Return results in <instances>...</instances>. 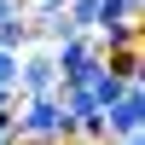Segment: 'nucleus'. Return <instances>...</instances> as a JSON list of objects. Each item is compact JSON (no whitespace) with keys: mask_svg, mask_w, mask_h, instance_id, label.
<instances>
[{"mask_svg":"<svg viewBox=\"0 0 145 145\" xmlns=\"http://www.w3.org/2000/svg\"><path fill=\"white\" fill-rule=\"evenodd\" d=\"M18 139H76V116L58 105V93H23L12 110Z\"/></svg>","mask_w":145,"mask_h":145,"instance_id":"nucleus-1","label":"nucleus"},{"mask_svg":"<svg viewBox=\"0 0 145 145\" xmlns=\"http://www.w3.org/2000/svg\"><path fill=\"white\" fill-rule=\"evenodd\" d=\"M105 134H110V139H134V134H145V81H128L122 99L105 105Z\"/></svg>","mask_w":145,"mask_h":145,"instance_id":"nucleus-2","label":"nucleus"},{"mask_svg":"<svg viewBox=\"0 0 145 145\" xmlns=\"http://www.w3.org/2000/svg\"><path fill=\"white\" fill-rule=\"evenodd\" d=\"M139 18H110V23H93V46L99 52H116V46H139Z\"/></svg>","mask_w":145,"mask_h":145,"instance_id":"nucleus-4","label":"nucleus"},{"mask_svg":"<svg viewBox=\"0 0 145 145\" xmlns=\"http://www.w3.org/2000/svg\"><path fill=\"white\" fill-rule=\"evenodd\" d=\"M0 87H18V52L0 46Z\"/></svg>","mask_w":145,"mask_h":145,"instance_id":"nucleus-9","label":"nucleus"},{"mask_svg":"<svg viewBox=\"0 0 145 145\" xmlns=\"http://www.w3.org/2000/svg\"><path fill=\"white\" fill-rule=\"evenodd\" d=\"M18 99H23V93H18V87H0V116H6V110H12V105H18Z\"/></svg>","mask_w":145,"mask_h":145,"instance_id":"nucleus-10","label":"nucleus"},{"mask_svg":"<svg viewBox=\"0 0 145 145\" xmlns=\"http://www.w3.org/2000/svg\"><path fill=\"white\" fill-rule=\"evenodd\" d=\"M105 58V70H116L122 81H145V58H139V46H116V52H99Z\"/></svg>","mask_w":145,"mask_h":145,"instance_id":"nucleus-5","label":"nucleus"},{"mask_svg":"<svg viewBox=\"0 0 145 145\" xmlns=\"http://www.w3.org/2000/svg\"><path fill=\"white\" fill-rule=\"evenodd\" d=\"M145 12V0H99V23H110V18H139Z\"/></svg>","mask_w":145,"mask_h":145,"instance_id":"nucleus-8","label":"nucleus"},{"mask_svg":"<svg viewBox=\"0 0 145 145\" xmlns=\"http://www.w3.org/2000/svg\"><path fill=\"white\" fill-rule=\"evenodd\" d=\"M0 46H12V52H23V46H29V12L0 18Z\"/></svg>","mask_w":145,"mask_h":145,"instance_id":"nucleus-6","label":"nucleus"},{"mask_svg":"<svg viewBox=\"0 0 145 145\" xmlns=\"http://www.w3.org/2000/svg\"><path fill=\"white\" fill-rule=\"evenodd\" d=\"M23 12V0H0V18H18Z\"/></svg>","mask_w":145,"mask_h":145,"instance_id":"nucleus-11","label":"nucleus"},{"mask_svg":"<svg viewBox=\"0 0 145 145\" xmlns=\"http://www.w3.org/2000/svg\"><path fill=\"white\" fill-rule=\"evenodd\" d=\"M64 18H70V29H93L99 23V0H64Z\"/></svg>","mask_w":145,"mask_h":145,"instance_id":"nucleus-7","label":"nucleus"},{"mask_svg":"<svg viewBox=\"0 0 145 145\" xmlns=\"http://www.w3.org/2000/svg\"><path fill=\"white\" fill-rule=\"evenodd\" d=\"M58 145H81V139H58Z\"/></svg>","mask_w":145,"mask_h":145,"instance_id":"nucleus-12","label":"nucleus"},{"mask_svg":"<svg viewBox=\"0 0 145 145\" xmlns=\"http://www.w3.org/2000/svg\"><path fill=\"white\" fill-rule=\"evenodd\" d=\"M18 93H58L52 46H23L18 52Z\"/></svg>","mask_w":145,"mask_h":145,"instance_id":"nucleus-3","label":"nucleus"}]
</instances>
